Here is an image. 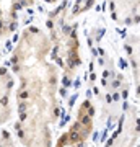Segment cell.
I'll use <instances>...</instances> for the list:
<instances>
[{"label": "cell", "mask_w": 140, "mask_h": 147, "mask_svg": "<svg viewBox=\"0 0 140 147\" xmlns=\"http://www.w3.org/2000/svg\"><path fill=\"white\" fill-rule=\"evenodd\" d=\"M0 147H16L11 136L7 131H0Z\"/></svg>", "instance_id": "8fae6325"}, {"label": "cell", "mask_w": 140, "mask_h": 147, "mask_svg": "<svg viewBox=\"0 0 140 147\" xmlns=\"http://www.w3.org/2000/svg\"><path fill=\"white\" fill-rule=\"evenodd\" d=\"M93 105L88 100L82 101V105L77 110L73 124L59 137L56 147H85V142L93 129Z\"/></svg>", "instance_id": "3957f363"}, {"label": "cell", "mask_w": 140, "mask_h": 147, "mask_svg": "<svg viewBox=\"0 0 140 147\" xmlns=\"http://www.w3.org/2000/svg\"><path fill=\"white\" fill-rule=\"evenodd\" d=\"M34 0H0V39L11 36L18 26V13Z\"/></svg>", "instance_id": "8992f818"}, {"label": "cell", "mask_w": 140, "mask_h": 147, "mask_svg": "<svg viewBox=\"0 0 140 147\" xmlns=\"http://www.w3.org/2000/svg\"><path fill=\"white\" fill-rule=\"evenodd\" d=\"M15 88V82L10 70L0 65V129L5 126L11 118V95Z\"/></svg>", "instance_id": "52a82bcc"}, {"label": "cell", "mask_w": 140, "mask_h": 147, "mask_svg": "<svg viewBox=\"0 0 140 147\" xmlns=\"http://www.w3.org/2000/svg\"><path fill=\"white\" fill-rule=\"evenodd\" d=\"M94 0H75L73 2V8H72V15H80L85 13L86 10H90L93 7Z\"/></svg>", "instance_id": "30bf717a"}, {"label": "cell", "mask_w": 140, "mask_h": 147, "mask_svg": "<svg viewBox=\"0 0 140 147\" xmlns=\"http://www.w3.org/2000/svg\"><path fill=\"white\" fill-rule=\"evenodd\" d=\"M47 36L51 41V56L59 67L62 69L64 77L72 79L77 74L82 57H80V41L67 8L60 7L54 10L47 18Z\"/></svg>", "instance_id": "7a4b0ae2"}, {"label": "cell", "mask_w": 140, "mask_h": 147, "mask_svg": "<svg viewBox=\"0 0 140 147\" xmlns=\"http://www.w3.org/2000/svg\"><path fill=\"white\" fill-rule=\"evenodd\" d=\"M99 84H101V98L104 101V108L109 111L119 110L124 101V96L127 95V85L122 75L113 65H103Z\"/></svg>", "instance_id": "277c9868"}, {"label": "cell", "mask_w": 140, "mask_h": 147, "mask_svg": "<svg viewBox=\"0 0 140 147\" xmlns=\"http://www.w3.org/2000/svg\"><path fill=\"white\" fill-rule=\"evenodd\" d=\"M44 2H47V3H54V2H57V0H44Z\"/></svg>", "instance_id": "7c38bea8"}, {"label": "cell", "mask_w": 140, "mask_h": 147, "mask_svg": "<svg viewBox=\"0 0 140 147\" xmlns=\"http://www.w3.org/2000/svg\"><path fill=\"white\" fill-rule=\"evenodd\" d=\"M51 41L38 26L18 36L10 65L18 79L16 134L23 147H52L51 124L59 118V70L49 61Z\"/></svg>", "instance_id": "6da1fadb"}, {"label": "cell", "mask_w": 140, "mask_h": 147, "mask_svg": "<svg viewBox=\"0 0 140 147\" xmlns=\"http://www.w3.org/2000/svg\"><path fill=\"white\" fill-rule=\"evenodd\" d=\"M127 54H129L132 70H134V80H135V88H137V100L140 101V36L132 34L125 41Z\"/></svg>", "instance_id": "9c48e42d"}, {"label": "cell", "mask_w": 140, "mask_h": 147, "mask_svg": "<svg viewBox=\"0 0 140 147\" xmlns=\"http://www.w3.org/2000/svg\"><path fill=\"white\" fill-rule=\"evenodd\" d=\"M111 16L117 23L132 25L140 21V0H108Z\"/></svg>", "instance_id": "ba28073f"}, {"label": "cell", "mask_w": 140, "mask_h": 147, "mask_svg": "<svg viewBox=\"0 0 140 147\" xmlns=\"http://www.w3.org/2000/svg\"><path fill=\"white\" fill-rule=\"evenodd\" d=\"M140 131V119L134 108H127L117 131L104 147H134Z\"/></svg>", "instance_id": "5b68a950"}]
</instances>
